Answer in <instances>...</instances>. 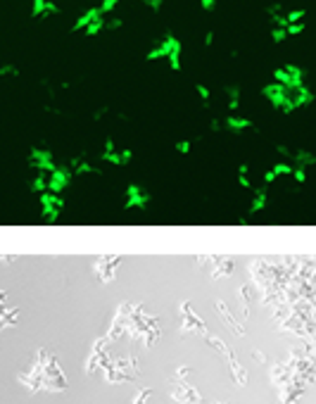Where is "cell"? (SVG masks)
Instances as JSON below:
<instances>
[{
    "label": "cell",
    "mask_w": 316,
    "mask_h": 404,
    "mask_svg": "<svg viewBox=\"0 0 316 404\" xmlns=\"http://www.w3.org/2000/svg\"><path fill=\"white\" fill-rule=\"evenodd\" d=\"M119 5V0H100V5H98V10L102 12V14H109V12H114V7Z\"/></svg>",
    "instance_id": "5bb4252c"
},
{
    "label": "cell",
    "mask_w": 316,
    "mask_h": 404,
    "mask_svg": "<svg viewBox=\"0 0 316 404\" xmlns=\"http://www.w3.org/2000/svg\"><path fill=\"white\" fill-rule=\"evenodd\" d=\"M65 209V200L62 195H57V193H50V190H45L41 193V214H43L45 221H57L60 217V212Z\"/></svg>",
    "instance_id": "5b68a950"
},
{
    "label": "cell",
    "mask_w": 316,
    "mask_h": 404,
    "mask_svg": "<svg viewBox=\"0 0 316 404\" xmlns=\"http://www.w3.org/2000/svg\"><path fill=\"white\" fill-rule=\"evenodd\" d=\"M29 162H31V166H36L38 171H53L55 166V157L50 150H45V148H33L31 155H29Z\"/></svg>",
    "instance_id": "ba28073f"
},
{
    "label": "cell",
    "mask_w": 316,
    "mask_h": 404,
    "mask_svg": "<svg viewBox=\"0 0 316 404\" xmlns=\"http://www.w3.org/2000/svg\"><path fill=\"white\" fill-rule=\"evenodd\" d=\"M200 5H202V10H214L217 0H200Z\"/></svg>",
    "instance_id": "d6986e66"
},
{
    "label": "cell",
    "mask_w": 316,
    "mask_h": 404,
    "mask_svg": "<svg viewBox=\"0 0 316 404\" xmlns=\"http://www.w3.org/2000/svg\"><path fill=\"white\" fill-rule=\"evenodd\" d=\"M143 5H148V7H153V10H159L162 7V0H138Z\"/></svg>",
    "instance_id": "9a60e30c"
},
{
    "label": "cell",
    "mask_w": 316,
    "mask_h": 404,
    "mask_svg": "<svg viewBox=\"0 0 316 404\" xmlns=\"http://www.w3.org/2000/svg\"><path fill=\"white\" fill-rule=\"evenodd\" d=\"M181 55H183V43L176 38L174 33H166L145 57H148L150 62L164 60V62H169V67H171L174 72H178V69H181Z\"/></svg>",
    "instance_id": "7a4b0ae2"
},
{
    "label": "cell",
    "mask_w": 316,
    "mask_h": 404,
    "mask_svg": "<svg viewBox=\"0 0 316 404\" xmlns=\"http://www.w3.org/2000/svg\"><path fill=\"white\" fill-rule=\"evenodd\" d=\"M273 81L276 83H283V86H290V88L305 86V72H302V67H297V65H285L273 72Z\"/></svg>",
    "instance_id": "8992f818"
},
{
    "label": "cell",
    "mask_w": 316,
    "mask_h": 404,
    "mask_svg": "<svg viewBox=\"0 0 316 404\" xmlns=\"http://www.w3.org/2000/svg\"><path fill=\"white\" fill-rule=\"evenodd\" d=\"M264 205H266V190H257V193H254V202H252V212L262 209Z\"/></svg>",
    "instance_id": "4fadbf2b"
},
{
    "label": "cell",
    "mask_w": 316,
    "mask_h": 404,
    "mask_svg": "<svg viewBox=\"0 0 316 404\" xmlns=\"http://www.w3.org/2000/svg\"><path fill=\"white\" fill-rule=\"evenodd\" d=\"M226 126H229L231 131H245L247 126H252V121L245 119V117H229V119H226Z\"/></svg>",
    "instance_id": "7c38bea8"
},
{
    "label": "cell",
    "mask_w": 316,
    "mask_h": 404,
    "mask_svg": "<svg viewBox=\"0 0 316 404\" xmlns=\"http://www.w3.org/2000/svg\"><path fill=\"white\" fill-rule=\"evenodd\" d=\"M176 150H178V153H188V150H190V143H188V141L176 143Z\"/></svg>",
    "instance_id": "ac0fdd59"
},
{
    "label": "cell",
    "mask_w": 316,
    "mask_h": 404,
    "mask_svg": "<svg viewBox=\"0 0 316 404\" xmlns=\"http://www.w3.org/2000/svg\"><path fill=\"white\" fill-rule=\"evenodd\" d=\"M31 14L36 19L57 14V5H55V0H31Z\"/></svg>",
    "instance_id": "30bf717a"
},
{
    "label": "cell",
    "mask_w": 316,
    "mask_h": 404,
    "mask_svg": "<svg viewBox=\"0 0 316 404\" xmlns=\"http://www.w3.org/2000/svg\"><path fill=\"white\" fill-rule=\"evenodd\" d=\"M72 166H55L53 171H45V190H50V193H57V195H62V190L69 188L72 183Z\"/></svg>",
    "instance_id": "277c9868"
},
{
    "label": "cell",
    "mask_w": 316,
    "mask_h": 404,
    "mask_svg": "<svg viewBox=\"0 0 316 404\" xmlns=\"http://www.w3.org/2000/svg\"><path fill=\"white\" fill-rule=\"evenodd\" d=\"M131 157H133L131 150H117L114 143H107V145H105V153H102V160H105V162L117 164V166L131 162Z\"/></svg>",
    "instance_id": "9c48e42d"
},
{
    "label": "cell",
    "mask_w": 316,
    "mask_h": 404,
    "mask_svg": "<svg viewBox=\"0 0 316 404\" xmlns=\"http://www.w3.org/2000/svg\"><path fill=\"white\" fill-rule=\"evenodd\" d=\"M240 183H242V186H250V178H247V166H240Z\"/></svg>",
    "instance_id": "e0dca14e"
},
{
    "label": "cell",
    "mask_w": 316,
    "mask_h": 404,
    "mask_svg": "<svg viewBox=\"0 0 316 404\" xmlns=\"http://www.w3.org/2000/svg\"><path fill=\"white\" fill-rule=\"evenodd\" d=\"M148 200H150L148 190L141 188L138 183H131V186L126 188V195H124V207L126 209H145Z\"/></svg>",
    "instance_id": "52a82bcc"
},
{
    "label": "cell",
    "mask_w": 316,
    "mask_h": 404,
    "mask_svg": "<svg viewBox=\"0 0 316 404\" xmlns=\"http://www.w3.org/2000/svg\"><path fill=\"white\" fill-rule=\"evenodd\" d=\"M105 14L98 10V7H90V10H83L79 14V19L74 22V31H83L86 36H98L102 29H105Z\"/></svg>",
    "instance_id": "3957f363"
},
{
    "label": "cell",
    "mask_w": 316,
    "mask_h": 404,
    "mask_svg": "<svg viewBox=\"0 0 316 404\" xmlns=\"http://www.w3.org/2000/svg\"><path fill=\"white\" fill-rule=\"evenodd\" d=\"M295 169L290 166V164H273L271 169L264 174V183H271L273 178H278V176H288V174H293Z\"/></svg>",
    "instance_id": "8fae6325"
},
{
    "label": "cell",
    "mask_w": 316,
    "mask_h": 404,
    "mask_svg": "<svg viewBox=\"0 0 316 404\" xmlns=\"http://www.w3.org/2000/svg\"><path fill=\"white\" fill-rule=\"evenodd\" d=\"M264 95L266 100L271 102L276 109H283V112H293L297 107H305L312 102V93L307 86H297V88H290V86H283V83H276L271 81L269 86H264Z\"/></svg>",
    "instance_id": "6da1fadb"
},
{
    "label": "cell",
    "mask_w": 316,
    "mask_h": 404,
    "mask_svg": "<svg viewBox=\"0 0 316 404\" xmlns=\"http://www.w3.org/2000/svg\"><path fill=\"white\" fill-rule=\"evenodd\" d=\"M197 95H200L202 100H209V88L202 86V83H197Z\"/></svg>",
    "instance_id": "2e32d148"
}]
</instances>
